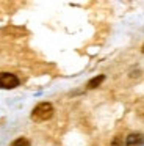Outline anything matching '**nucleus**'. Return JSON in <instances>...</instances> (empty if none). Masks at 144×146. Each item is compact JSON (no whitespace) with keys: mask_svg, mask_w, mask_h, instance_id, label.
<instances>
[{"mask_svg":"<svg viewBox=\"0 0 144 146\" xmlns=\"http://www.w3.org/2000/svg\"><path fill=\"white\" fill-rule=\"evenodd\" d=\"M111 146H124V138H122L121 135L114 137V138H113V143H111Z\"/></svg>","mask_w":144,"mask_h":146,"instance_id":"nucleus-6","label":"nucleus"},{"mask_svg":"<svg viewBox=\"0 0 144 146\" xmlns=\"http://www.w3.org/2000/svg\"><path fill=\"white\" fill-rule=\"evenodd\" d=\"M141 50H143V54H144V44H143V47H141Z\"/></svg>","mask_w":144,"mask_h":146,"instance_id":"nucleus-7","label":"nucleus"},{"mask_svg":"<svg viewBox=\"0 0 144 146\" xmlns=\"http://www.w3.org/2000/svg\"><path fill=\"white\" fill-rule=\"evenodd\" d=\"M103 80H105V76H102V74H100V76H96L94 77V79H91L89 82H88V88L89 90H94V88H97V86L100 85V83L103 82Z\"/></svg>","mask_w":144,"mask_h":146,"instance_id":"nucleus-4","label":"nucleus"},{"mask_svg":"<svg viewBox=\"0 0 144 146\" xmlns=\"http://www.w3.org/2000/svg\"><path fill=\"white\" fill-rule=\"evenodd\" d=\"M11 146H31V145H30V141H28L25 137H20V138L14 140V141L11 143Z\"/></svg>","mask_w":144,"mask_h":146,"instance_id":"nucleus-5","label":"nucleus"},{"mask_svg":"<svg viewBox=\"0 0 144 146\" xmlns=\"http://www.w3.org/2000/svg\"><path fill=\"white\" fill-rule=\"evenodd\" d=\"M144 143V135L143 133H128L127 138H125V146H141Z\"/></svg>","mask_w":144,"mask_h":146,"instance_id":"nucleus-3","label":"nucleus"},{"mask_svg":"<svg viewBox=\"0 0 144 146\" xmlns=\"http://www.w3.org/2000/svg\"><path fill=\"white\" fill-rule=\"evenodd\" d=\"M52 115H53V105L50 104V102H41V104H38L36 107L33 108V111H31V119L41 123V121L50 119Z\"/></svg>","mask_w":144,"mask_h":146,"instance_id":"nucleus-1","label":"nucleus"},{"mask_svg":"<svg viewBox=\"0 0 144 146\" xmlns=\"http://www.w3.org/2000/svg\"><path fill=\"white\" fill-rule=\"evenodd\" d=\"M17 85H19L17 76H14L11 72H0V88L11 90V88H16Z\"/></svg>","mask_w":144,"mask_h":146,"instance_id":"nucleus-2","label":"nucleus"}]
</instances>
